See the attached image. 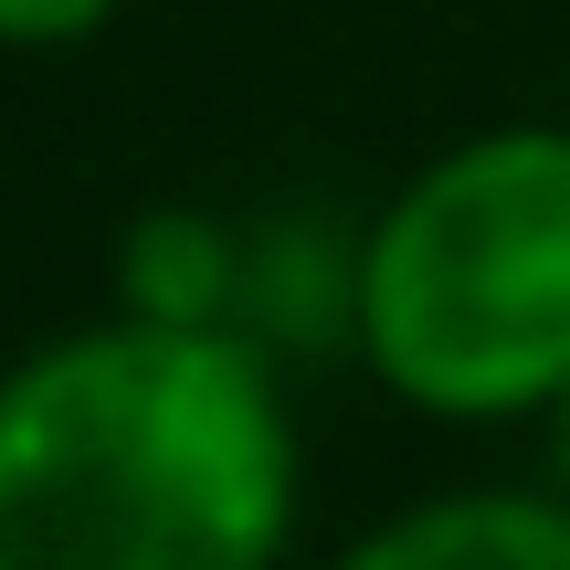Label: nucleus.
Listing matches in <instances>:
<instances>
[{
    "instance_id": "obj_1",
    "label": "nucleus",
    "mask_w": 570,
    "mask_h": 570,
    "mask_svg": "<svg viewBox=\"0 0 570 570\" xmlns=\"http://www.w3.org/2000/svg\"><path fill=\"white\" fill-rule=\"evenodd\" d=\"M306 444L254 327L96 317L0 370V570H285Z\"/></svg>"
},
{
    "instance_id": "obj_2",
    "label": "nucleus",
    "mask_w": 570,
    "mask_h": 570,
    "mask_svg": "<svg viewBox=\"0 0 570 570\" xmlns=\"http://www.w3.org/2000/svg\"><path fill=\"white\" fill-rule=\"evenodd\" d=\"M348 348L433 423H529L570 391V127L433 148L360 233Z\"/></svg>"
},
{
    "instance_id": "obj_3",
    "label": "nucleus",
    "mask_w": 570,
    "mask_h": 570,
    "mask_svg": "<svg viewBox=\"0 0 570 570\" xmlns=\"http://www.w3.org/2000/svg\"><path fill=\"white\" fill-rule=\"evenodd\" d=\"M327 570H570L560 487H444L360 529Z\"/></svg>"
},
{
    "instance_id": "obj_4",
    "label": "nucleus",
    "mask_w": 570,
    "mask_h": 570,
    "mask_svg": "<svg viewBox=\"0 0 570 570\" xmlns=\"http://www.w3.org/2000/svg\"><path fill=\"white\" fill-rule=\"evenodd\" d=\"M117 306L159 327H244L254 306V254L223 212L159 202L117 233Z\"/></svg>"
},
{
    "instance_id": "obj_5",
    "label": "nucleus",
    "mask_w": 570,
    "mask_h": 570,
    "mask_svg": "<svg viewBox=\"0 0 570 570\" xmlns=\"http://www.w3.org/2000/svg\"><path fill=\"white\" fill-rule=\"evenodd\" d=\"M127 0H0V53H63V42H96Z\"/></svg>"
},
{
    "instance_id": "obj_6",
    "label": "nucleus",
    "mask_w": 570,
    "mask_h": 570,
    "mask_svg": "<svg viewBox=\"0 0 570 570\" xmlns=\"http://www.w3.org/2000/svg\"><path fill=\"white\" fill-rule=\"evenodd\" d=\"M550 487L570 497V391H560V402H550Z\"/></svg>"
}]
</instances>
